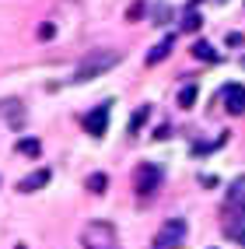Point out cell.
<instances>
[{"mask_svg": "<svg viewBox=\"0 0 245 249\" xmlns=\"http://www.w3.org/2000/svg\"><path fill=\"white\" fill-rule=\"evenodd\" d=\"M123 60L119 49H95V53H88L84 60L77 63V71H74V81L81 85V81H95L98 74H105L109 67H116V63Z\"/></svg>", "mask_w": 245, "mask_h": 249, "instance_id": "1", "label": "cell"}, {"mask_svg": "<svg viewBox=\"0 0 245 249\" xmlns=\"http://www.w3.org/2000/svg\"><path fill=\"white\" fill-rule=\"evenodd\" d=\"M161 179L165 176H161V169L154 161H140L133 169V193L137 196H154V190L161 186Z\"/></svg>", "mask_w": 245, "mask_h": 249, "instance_id": "2", "label": "cell"}, {"mask_svg": "<svg viewBox=\"0 0 245 249\" xmlns=\"http://www.w3.org/2000/svg\"><path fill=\"white\" fill-rule=\"evenodd\" d=\"M186 231H189L186 218H168L161 225V231L154 235V249H179L186 242Z\"/></svg>", "mask_w": 245, "mask_h": 249, "instance_id": "3", "label": "cell"}, {"mask_svg": "<svg viewBox=\"0 0 245 249\" xmlns=\"http://www.w3.org/2000/svg\"><path fill=\"white\" fill-rule=\"evenodd\" d=\"M224 214H228V218L245 214V176L235 179L231 186H228V193H224Z\"/></svg>", "mask_w": 245, "mask_h": 249, "instance_id": "4", "label": "cell"}, {"mask_svg": "<svg viewBox=\"0 0 245 249\" xmlns=\"http://www.w3.org/2000/svg\"><path fill=\"white\" fill-rule=\"evenodd\" d=\"M217 102H221L228 112H231V116H242V112H245V88L231 81V85H224V88H221Z\"/></svg>", "mask_w": 245, "mask_h": 249, "instance_id": "5", "label": "cell"}, {"mask_svg": "<svg viewBox=\"0 0 245 249\" xmlns=\"http://www.w3.org/2000/svg\"><path fill=\"white\" fill-rule=\"evenodd\" d=\"M81 123H84V130H88L91 137H102V134H105V126H109V102L95 106V109H91Z\"/></svg>", "mask_w": 245, "mask_h": 249, "instance_id": "6", "label": "cell"}, {"mask_svg": "<svg viewBox=\"0 0 245 249\" xmlns=\"http://www.w3.org/2000/svg\"><path fill=\"white\" fill-rule=\"evenodd\" d=\"M49 179H53V172H49V169H39V172L25 176V179L18 182V190H21V193H35V190H42V186H46Z\"/></svg>", "mask_w": 245, "mask_h": 249, "instance_id": "7", "label": "cell"}, {"mask_svg": "<svg viewBox=\"0 0 245 249\" xmlns=\"http://www.w3.org/2000/svg\"><path fill=\"white\" fill-rule=\"evenodd\" d=\"M84 249H119V246H116V231H109L105 242H98L95 228H88V231H84Z\"/></svg>", "mask_w": 245, "mask_h": 249, "instance_id": "8", "label": "cell"}, {"mask_svg": "<svg viewBox=\"0 0 245 249\" xmlns=\"http://www.w3.org/2000/svg\"><path fill=\"white\" fill-rule=\"evenodd\" d=\"M172 42H175V36H165V39H161V42L151 49V53H147V63H151V67H154V63H161V60L172 53Z\"/></svg>", "mask_w": 245, "mask_h": 249, "instance_id": "9", "label": "cell"}, {"mask_svg": "<svg viewBox=\"0 0 245 249\" xmlns=\"http://www.w3.org/2000/svg\"><path fill=\"white\" fill-rule=\"evenodd\" d=\"M193 56H196V60H203V63H214V60H217V49L210 46V42L200 39V42H193Z\"/></svg>", "mask_w": 245, "mask_h": 249, "instance_id": "10", "label": "cell"}, {"mask_svg": "<svg viewBox=\"0 0 245 249\" xmlns=\"http://www.w3.org/2000/svg\"><path fill=\"white\" fill-rule=\"evenodd\" d=\"M39 151H42V144H39L35 137H21V141H18V155H28V158H39Z\"/></svg>", "mask_w": 245, "mask_h": 249, "instance_id": "11", "label": "cell"}, {"mask_svg": "<svg viewBox=\"0 0 245 249\" xmlns=\"http://www.w3.org/2000/svg\"><path fill=\"white\" fill-rule=\"evenodd\" d=\"M147 116H151V106H140L133 116H130V134H137V130L147 123Z\"/></svg>", "mask_w": 245, "mask_h": 249, "instance_id": "12", "label": "cell"}, {"mask_svg": "<svg viewBox=\"0 0 245 249\" xmlns=\"http://www.w3.org/2000/svg\"><path fill=\"white\" fill-rule=\"evenodd\" d=\"M105 186H109V176L105 172H95V176H88V190L98 196V193H105Z\"/></svg>", "mask_w": 245, "mask_h": 249, "instance_id": "13", "label": "cell"}, {"mask_svg": "<svg viewBox=\"0 0 245 249\" xmlns=\"http://www.w3.org/2000/svg\"><path fill=\"white\" fill-rule=\"evenodd\" d=\"M224 231H228V235H231L235 242H242V246H245V228L238 225V218H228V221H224Z\"/></svg>", "mask_w": 245, "mask_h": 249, "instance_id": "14", "label": "cell"}, {"mask_svg": "<svg viewBox=\"0 0 245 249\" xmlns=\"http://www.w3.org/2000/svg\"><path fill=\"white\" fill-rule=\"evenodd\" d=\"M196 95H200V91H196V85H186L182 91H179V106H182V109H193Z\"/></svg>", "mask_w": 245, "mask_h": 249, "instance_id": "15", "label": "cell"}, {"mask_svg": "<svg viewBox=\"0 0 245 249\" xmlns=\"http://www.w3.org/2000/svg\"><path fill=\"white\" fill-rule=\"evenodd\" d=\"M200 25H203V18H200V14H196V11L189 7V14H186V21H182V28H186V32H196Z\"/></svg>", "mask_w": 245, "mask_h": 249, "instance_id": "16", "label": "cell"}]
</instances>
